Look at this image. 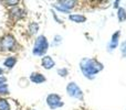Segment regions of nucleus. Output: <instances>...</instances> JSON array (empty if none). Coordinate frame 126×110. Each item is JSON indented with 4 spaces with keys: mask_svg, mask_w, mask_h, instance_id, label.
I'll return each mask as SVG.
<instances>
[{
    "mask_svg": "<svg viewBox=\"0 0 126 110\" xmlns=\"http://www.w3.org/2000/svg\"><path fill=\"white\" fill-rule=\"evenodd\" d=\"M80 69L84 75V77L92 80L95 79L96 74H98L104 69V65L96 58L84 57L80 61Z\"/></svg>",
    "mask_w": 126,
    "mask_h": 110,
    "instance_id": "1",
    "label": "nucleus"
},
{
    "mask_svg": "<svg viewBox=\"0 0 126 110\" xmlns=\"http://www.w3.org/2000/svg\"><path fill=\"white\" fill-rule=\"evenodd\" d=\"M49 46H50V44H49V41L46 37V35L43 34L39 35L34 41V45H33V49H32V54L35 56L43 57V56H46L47 52H48Z\"/></svg>",
    "mask_w": 126,
    "mask_h": 110,
    "instance_id": "2",
    "label": "nucleus"
},
{
    "mask_svg": "<svg viewBox=\"0 0 126 110\" xmlns=\"http://www.w3.org/2000/svg\"><path fill=\"white\" fill-rule=\"evenodd\" d=\"M16 46H17V41H16L15 37L11 34H6L1 37L0 40V49L4 52L8 51H15Z\"/></svg>",
    "mask_w": 126,
    "mask_h": 110,
    "instance_id": "3",
    "label": "nucleus"
},
{
    "mask_svg": "<svg viewBox=\"0 0 126 110\" xmlns=\"http://www.w3.org/2000/svg\"><path fill=\"white\" fill-rule=\"evenodd\" d=\"M66 93L70 97L75 98L78 100H83L84 99V94H83V90L80 88L79 85H76V83L71 82L67 84L66 86Z\"/></svg>",
    "mask_w": 126,
    "mask_h": 110,
    "instance_id": "4",
    "label": "nucleus"
},
{
    "mask_svg": "<svg viewBox=\"0 0 126 110\" xmlns=\"http://www.w3.org/2000/svg\"><path fill=\"white\" fill-rule=\"evenodd\" d=\"M46 102H47V106L51 110H55L64 106V102L62 101L61 96L58 95V94H49L47 96Z\"/></svg>",
    "mask_w": 126,
    "mask_h": 110,
    "instance_id": "5",
    "label": "nucleus"
},
{
    "mask_svg": "<svg viewBox=\"0 0 126 110\" xmlns=\"http://www.w3.org/2000/svg\"><path fill=\"white\" fill-rule=\"evenodd\" d=\"M120 39H121V31L117 30L116 32H114L113 34H112L111 40H110L109 43H107V46H106L107 52L113 53L114 51L118 48V45H120Z\"/></svg>",
    "mask_w": 126,
    "mask_h": 110,
    "instance_id": "6",
    "label": "nucleus"
},
{
    "mask_svg": "<svg viewBox=\"0 0 126 110\" xmlns=\"http://www.w3.org/2000/svg\"><path fill=\"white\" fill-rule=\"evenodd\" d=\"M29 79H30V82H32L33 84H37V85L43 84V83L47 82L46 76H44L43 74H41V73H38V72L31 73L30 76H29Z\"/></svg>",
    "mask_w": 126,
    "mask_h": 110,
    "instance_id": "7",
    "label": "nucleus"
},
{
    "mask_svg": "<svg viewBox=\"0 0 126 110\" xmlns=\"http://www.w3.org/2000/svg\"><path fill=\"white\" fill-rule=\"evenodd\" d=\"M41 66L43 67L44 69L49 71V69H52L53 67L55 66V62H54V60H53L51 56L46 55V56H43L42 60H41Z\"/></svg>",
    "mask_w": 126,
    "mask_h": 110,
    "instance_id": "8",
    "label": "nucleus"
},
{
    "mask_svg": "<svg viewBox=\"0 0 126 110\" xmlns=\"http://www.w3.org/2000/svg\"><path fill=\"white\" fill-rule=\"evenodd\" d=\"M57 3L59 4L61 8L64 9L66 12H70V11H71L72 9L76 6V3H78V2L73 1V0H60V1H58Z\"/></svg>",
    "mask_w": 126,
    "mask_h": 110,
    "instance_id": "9",
    "label": "nucleus"
},
{
    "mask_svg": "<svg viewBox=\"0 0 126 110\" xmlns=\"http://www.w3.org/2000/svg\"><path fill=\"white\" fill-rule=\"evenodd\" d=\"M24 15H26V13H24V10H22V9L18 8V7H15V8H12V9L10 10V17L12 18L15 21L22 19Z\"/></svg>",
    "mask_w": 126,
    "mask_h": 110,
    "instance_id": "10",
    "label": "nucleus"
},
{
    "mask_svg": "<svg viewBox=\"0 0 126 110\" xmlns=\"http://www.w3.org/2000/svg\"><path fill=\"white\" fill-rule=\"evenodd\" d=\"M69 20L74 23H84L86 21V17L81 13H72L69 15Z\"/></svg>",
    "mask_w": 126,
    "mask_h": 110,
    "instance_id": "11",
    "label": "nucleus"
},
{
    "mask_svg": "<svg viewBox=\"0 0 126 110\" xmlns=\"http://www.w3.org/2000/svg\"><path fill=\"white\" fill-rule=\"evenodd\" d=\"M16 64H17V58H16L15 56H8V57L3 61V65L9 69L13 68Z\"/></svg>",
    "mask_w": 126,
    "mask_h": 110,
    "instance_id": "12",
    "label": "nucleus"
},
{
    "mask_svg": "<svg viewBox=\"0 0 126 110\" xmlns=\"http://www.w3.org/2000/svg\"><path fill=\"white\" fill-rule=\"evenodd\" d=\"M117 20L120 22L126 21V9L123 8V7H120L117 9Z\"/></svg>",
    "mask_w": 126,
    "mask_h": 110,
    "instance_id": "13",
    "label": "nucleus"
},
{
    "mask_svg": "<svg viewBox=\"0 0 126 110\" xmlns=\"http://www.w3.org/2000/svg\"><path fill=\"white\" fill-rule=\"evenodd\" d=\"M38 31H39V24L37 22H31L29 24V32H30V34H32V35L37 34Z\"/></svg>",
    "mask_w": 126,
    "mask_h": 110,
    "instance_id": "14",
    "label": "nucleus"
},
{
    "mask_svg": "<svg viewBox=\"0 0 126 110\" xmlns=\"http://www.w3.org/2000/svg\"><path fill=\"white\" fill-rule=\"evenodd\" d=\"M0 110H10V104L8 100L0 98Z\"/></svg>",
    "mask_w": 126,
    "mask_h": 110,
    "instance_id": "15",
    "label": "nucleus"
},
{
    "mask_svg": "<svg viewBox=\"0 0 126 110\" xmlns=\"http://www.w3.org/2000/svg\"><path fill=\"white\" fill-rule=\"evenodd\" d=\"M120 51H121V55L123 58H126V40L121 42L120 45Z\"/></svg>",
    "mask_w": 126,
    "mask_h": 110,
    "instance_id": "16",
    "label": "nucleus"
},
{
    "mask_svg": "<svg viewBox=\"0 0 126 110\" xmlns=\"http://www.w3.org/2000/svg\"><path fill=\"white\" fill-rule=\"evenodd\" d=\"M58 74H59L61 77H66L67 75H69V69L66 68V67H61V68L58 69Z\"/></svg>",
    "mask_w": 126,
    "mask_h": 110,
    "instance_id": "17",
    "label": "nucleus"
},
{
    "mask_svg": "<svg viewBox=\"0 0 126 110\" xmlns=\"http://www.w3.org/2000/svg\"><path fill=\"white\" fill-rule=\"evenodd\" d=\"M9 94V89H8V85L4 84L0 86V95H8Z\"/></svg>",
    "mask_w": 126,
    "mask_h": 110,
    "instance_id": "18",
    "label": "nucleus"
},
{
    "mask_svg": "<svg viewBox=\"0 0 126 110\" xmlns=\"http://www.w3.org/2000/svg\"><path fill=\"white\" fill-rule=\"evenodd\" d=\"M61 43H62V37L61 35H55L54 39H53L52 45L57 46V45H59V44H61Z\"/></svg>",
    "mask_w": 126,
    "mask_h": 110,
    "instance_id": "19",
    "label": "nucleus"
},
{
    "mask_svg": "<svg viewBox=\"0 0 126 110\" xmlns=\"http://www.w3.org/2000/svg\"><path fill=\"white\" fill-rule=\"evenodd\" d=\"M4 3H7L8 6H17V4L19 3V1H17V0H16V1H6Z\"/></svg>",
    "mask_w": 126,
    "mask_h": 110,
    "instance_id": "20",
    "label": "nucleus"
},
{
    "mask_svg": "<svg viewBox=\"0 0 126 110\" xmlns=\"http://www.w3.org/2000/svg\"><path fill=\"white\" fill-rule=\"evenodd\" d=\"M7 83V78L4 76H0V86L1 85H4Z\"/></svg>",
    "mask_w": 126,
    "mask_h": 110,
    "instance_id": "21",
    "label": "nucleus"
},
{
    "mask_svg": "<svg viewBox=\"0 0 126 110\" xmlns=\"http://www.w3.org/2000/svg\"><path fill=\"white\" fill-rule=\"evenodd\" d=\"M118 3H120V1H114V8H116V9H118L120 8V6H118Z\"/></svg>",
    "mask_w": 126,
    "mask_h": 110,
    "instance_id": "22",
    "label": "nucleus"
},
{
    "mask_svg": "<svg viewBox=\"0 0 126 110\" xmlns=\"http://www.w3.org/2000/svg\"><path fill=\"white\" fill-rule=\"evenodd\" d=\"M2 74H3V69H2V68H0V76H1Z\"/></svg>",
    "mask_w": 126,
    "mask_h": 110,
    "instance_id": "23",
    "label": "nucleus"
}]
</instances>
